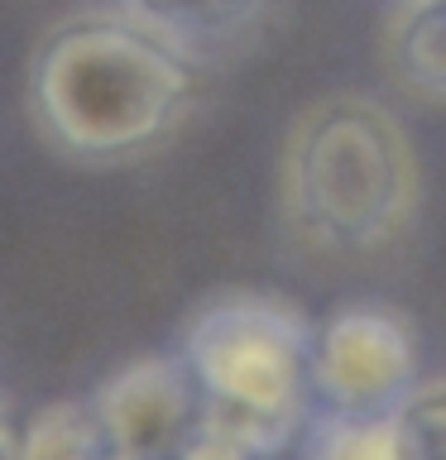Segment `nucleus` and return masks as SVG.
<instances>
[{
  "label": "nucleus",
  "instance_id": "obj_11",
  "mask_svg": "<svg viewBox=\"0 0 446 460\" xmlns=\"http://www.w3.org/2000/svg\"><path fill=\"white\" fill-rule=\"evenodd\" d=\"M178 460H264V456L250 451L245 441H236V437H226V431H216V427L201 422V427H197V437L183 446V456H178Z\"/></svg>",
  "mask_w": 446,
  "mask_h": 460
},
{
  "label": "nucleus",
  "instance_id": "obj_7",
  "mask_svg": "<svg viewBox=\"0 0 446 460\" xmlns=\"http://www.w3.org/2000/svg\"><path fill=\"white\" fill-rule=\"evenodd\" d=\"M388 63L413 96L446 101V0H403Z\"/></svg>",
  "mask_w": 446,
  "mask_h": 460
},
{
  "label": "nucleus",
  "instance_id": "obj_9",
  "mask_svg": "<svg viewBox=\"0 0 446 460\" xmlns=\"http://www.w3.org/2000/svg\"><path fill=\"white\" fill-rule=\"evenodd\" d=\"M398 460H446V379L417 384L394 408Z\"/></svg>",
  "mask_w": 446,
  "mask_h": 460
},
{
  "label": "nucleus",
  "instance_id": "obj_3",
  "mask_svg": "<svg viewBox=\"0 0 446 460\" xmlns=\"http://www.w3.org/2000/svg\"><path fill=\"white\" fill-rule=\"evenodd\" d=\"M312 316L273 293H221L187 322L183 359L201 384V422L279 456L308 422Z\"/></svg>",
  "mask_w": 446,
  "mask_h": 460
},
{
  "label": "nucleus",
  "instance_id": "obj_6",
  "mask_svg": "<svg viewBox=\"0 0 446 460\" xmlns=\"http://www.w3.org/2000/svg\"><path fill=\"white\" fill-rule=\"evenodd\" d=\"M259 5L264 0H120L129 20L154 29L158 39H168L187 58L221 53L230 43H240V34H250Z\"/></svg>",
  "mask_w": 446,
  "mask_h": 460
},
{
  "label": "nucleus",
  "instance_id": "obj_4",
  "mask_svg": "<svg viewBox=\"0 0 446 460\" xmlns=\"http://www.w3.org/2000/svg\"><path fill=\"white\" fill-rule=\"evenodd\" d=\"M417 388V341L398 312L351 302L317 326L312 394L341 417L394 412Z\"/></svg>",
  "mask_w": 446,
  "mask_h": 460
},
{
  "label": "nucleus",
  "instance_id": "obj_5",
  "mask_svg": "<svg viewBox=\"0 0 446 460\" xmlns=\"http://www.w3.org/2000/svg\"><path fill=\"white\" fill-rule=\"evenodd\" d=\"M92 408L115 441L135 460H178L201 427V384L178 355H144L92 394Z\"/></svg>",
  "mask_w": 446,
  "mask_h": 460
},
{
  "label": "nucleus",
  "instance_id": "obj_1",
  "mask_svg": "<svg viewBox=\"0 0 446 460\" xmlns=\"http://www.w3.org/2000/svg\"><path fill=\"white\" fill-rule=\"evenodd\" d=\"M201 92L197 58L129 14H72L29 58V120L72 164H129L183 129Z\"/></svg>",
  "mask_w": 446,
  "mask_h": 460
},
{
  "label": "nucleus",
  "instance_id": "obj_2",
  "mask_svg": "<svg viewBox=\"0 0 446 460\" xmlns=\"http://www.w3.org/2000/svg\"><path fill=\"white\" fill-rule=\"evenodd\" d=\"M293 230L322 250L365 254L398 240L417 211V158L374 96H326L298 115L279 172Z\"/></svg>",
  "mask_w": 446,
  "mask_h": 460
},
{
  "label": "nucleus",
  "instance_id": "obj_8",
  "mask_svg": "<svg viewBox=\"0 0 446 460\" xmlns=\"http://www.w3.org/2000/svg\"><path fill=\"white\" fill-rule=\"evenodd\" d=\"M24 460H135V456L115 451L92 398H86V402H49L24 427Z\"/></svg>",
  "mask_w": 446,
  "mask_h": 460
},
{
  "label": "nucleus",
  "instance_id": "obj_10",
  "mask_svg": "<svg viewBox=\"0 0 446 460\" xmlns=\"http://www.w3.org/2000/svg\"><path fill=\"white\" fill-rule=\"evenodd\" d=\"M312 460H398L394 412H379V417H341V412H331V422L317 427Z\"/></svg>",
  "mask_w": 446,
  "mask_h": 460
},
{
  "label": "nucleus",
  "instance_id": "obj_12",
  "mask_svg": "<svg viewBox=\"0 0 446 460\" xmlns=\"http://www.w3.org/2000/svg\"><path fill=\"white\" fill-rule=\"evenodd\" d=\"M0 460H24V431L0 412Z\"/></svg>",
  "mask_w": 446,
  "mask_h": 460
}]
</instances>
